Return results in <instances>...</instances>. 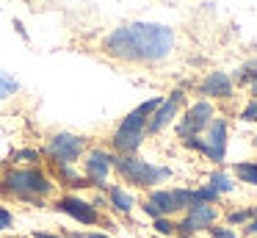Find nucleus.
<instances>
[{
	"label": "nucleus",
	"mask_w": 257,
	"mask_h": 238,
	"mask_svg": "<svg viewBox=\"0 0 257 238\" xmlns=\"http://www.w3.org/2000/svg\"><path fill=\"white\" fill-rule=\"evenodd\" d=\"M0 191L9 194V197L36 202V199L47 197V194L53 191V183L47 180L39 169H14V172H9V175L3 177Z\"/></svg>",
	"instance_id": "obj_2"
},
{
	"label": "nucleus",
	"mask_w": 257,
	"mask_h": 238,
	"mask_svg": "<svg viewBox=\"0 0 257 238\" xmlns=\"http://www.w3.org/2000/svg\"><path fill=\"white\" fill-rule=\"evenodd\" d=\"M111 202L116 210H124V213H130V208H133V197L124 188H111Z\"/></svg>",
	"instance_id": "obj_14"
},
{
	"label": "nucleus",
	"mask_w": 257,
	"mask_h": 238,
	"mask_svg": "<svg viewBox=\"0 0 257 238\" xmlns=\"http://www.w3.org/2000/svg\"><path fill=\"white\" fill-rule=\"evenodd\" d=\"M83 152V138L80 136H72V133H58V136L50 138L47 144V155L56 161L58 166H69L80 158Z\"/></svg>",
	"instance_id": "obj_5"
},
{
	"label": "nucleus",
	"mask_w": 257,
	"mask_h": 238,
	"mask_svg": "<svg viewBox=\"0 0 257 238\" xmlns=\"http://www.w3.org/2000/svg\"><path fill=\"white\" fill-rule=\"evenodd\" d=\"M116 169H119V175H122L127 183H133V186H141V188L155 186V183H163L166 177H172V172H169L166 166L147 164V161L130 158V155H124V158L116 161Z\"/></svg>",
	"instance_id": "obj_4"
},
{
	"label": "nucleus",
	"mask_w": 257,
	"mask_h": 238,
	"mask_svg": "<svg viewBox=\"0 0 257 238\" xmlns=\"http://www.w3.org/2000/svg\"><path fill=\"white\" fill-rule=\"evenodd\" d=\"M210 188H213L216 194H221V191H229V188H232V183H229V177H227V175L216 172V175L210 177Z\"/></svg>",
	"instance_id": "obj_17"
},
{
	"label": "nucleus",
	"mask_w": 257,
	"mask_h": 238,
	"mask_svg": "<svg viewBox=\"0 0 257 238\" xmlns=\"http://www.w3.org/2000/svg\"><path fill=\"white\" fill-rule=\"evenodd\" d=\"M254 141H257V138H254Z\"/></svg>",
	"instance_id": "obj_28"
},
{
	"label": "nucleus",
	"mask_w": 257,
	"mask_h": 238,
	"mask_svg": "<svg viewBox=\"0 0 257 238\" xmlns=\"http://www.w3.org/2000/svg\"><path fill=\"white\" fill-rule=\"evenodd\" d=\"M56 208L64 210L67 216H72V219H78L80 224H97V221H100V216H97L94 205L83 202V199H78V197H61Z\"/></svg>",
	"instance_id": "obj_8"
},
{
	"label": "nucleus",
	"mask_w": 257,
	"mask_h": 238,
	"mask_svg": "<svg viewBox=\"0 0 257 238\" xmlns=\"http://www.w3.org/2000/svg\"><path fill=\"white\" fill-rule=\"evenodd\" d=\"M150 202L161 210V216L174 213V210H183L191 205V191L185 188H166V191H152Z\"/></svg>",
	"instance_id": "obj_6"
},
{
	"label": "nucleus",
	"mask_w": 257,
	"mask_h": 238,
	"mask_svg": "<svg viewBox=\"0 0 257 238\" xmlns=\"http://www.w3.org/2000/svg\"><path fill=\"white\" fill-rule=\"evenodd\" d=\"M12 213H9L6 208H3V205H0V230H9V227H12Z\"/></svg>",
	"instance_id": "obj_19"
},
{
	"label": "nucleus",
	"mask_w": 257,
	"mask_h": 238,
	"mask_svg": "<svg viewBox=\"0 0 257 238\" xmlns=\"http://www.w3.org/2000/svg\"><path fill=\"white\" fill-rule=\"evenodd\" d=\"M34 238H61V235H50V232H34Z\"/></svg>",
	"instance_id": "obj_26"
},
{
	"label": "nucleus",
	"mask_w": 257,
	"mask_h": 238,
	"mask_svg": "<svg viewBox=\"0 0 257 238\" xmlns=\"http://www.w3.org/2000/svg\"><path fill=\"white\" fill-rule=\"evenodd\" d=\"M161 105V100H150V103L139 105L130 116H124V122L119 125L116 136H113V147L119 152H136L144 141V130H147V116H152V111Z\"/></svg>",
	"instance_id": "obj_3"
},
{
	"label": "nucleus",
	"mask_w": 257,
	"mask_h": 238,
	"mask_svg": "<svg viewBox=\"0 0 257 238\" xmlns=\"http://www.w3.org/2000/svg\"><path fill=\"white\" fill-rule=\"evenodd\" d=\"M216 221V208L213 205H191V213L185 216L183 227L185 232H199V230H207V227Z\"/></svg>",
	"instance_id": "obj_11"
},
{
	"label": "nucleus",
	"mask_w": 257,
	"mask_h": 238,
	"mask_svg": "<svg viewBox=\"0 0 257 238\" xmlns=\"http://www.w3.org/2000/svg\"><path fill=\"white\" fill-rule=\"evenodd\" d=\"M199 92L210 94V97H229V94H232V81H229L224 72H213V75L205 77V83H202Z\"/></svg>",
	"instance_id": "obj_13"
},
{
	"label": "nucleus",
	"mask_w": 257,
	"mask_h": 238,
	"mask_svg": "<svg viewBox=\"0 0 257 238\" xmlns=\"http://www.w3.org/2000/svg\"><path fill=\"white\" fill-rule=\"evenodd\" d=\"M144 210H147V213L152 216V219H163V216H161V210H158V208H155V205H152V202H147V205H144Z\"/></svg>",
	"instance_id": "obj_23"
},
{
	"label": "nucleus",
	"mask_w": 257,
	"mask_h": 238,
	"mask_svg": "<svg viewBox=\"0 0 257 238\" xmlns=\"http://www.w3.org/2000/svg\"><path fill=\"white\" fill-rule=\"evenodd\" d=\"M108 169H111V155L94 149V152L89 155V161H86V175H89V180L94 183V186H100L108 177Z\"/></svg>",
	"instance_id": "obj_12"
},
{
	"label": "nucleus",
	"mask_w": 257,
	"mask_h": 238,
	"mask_svg": "<svg viewBox=\"0 0 257 238\" xmlns=\"http://www.w3.org/2000/svg\"><path fill=\"white\" fill-rule=\"evenodd\" d=\"M75 238H108V235H102V232H86V235H75Z\"/></svg>",
	"instance_id": "obj_25"
},
{
	"label": "nucleus",
	"mask_w": 257,
	"mask_h": 238,
	"mask_svg": "<svg viewBox=\"0 0 257 238\" xmlns=\"http://www.w3.org/2000/svg\"><path fill=\"white\" fill-rule=\"evenodd\" d=\"M20 161H36L39 158V152H34V149H23V152H17Z\"/></svg>",
	"instance_id": "obj_21"
},
{
	"label": "nucleus",
	"mask_w": 257,
	"mask_h": 238,
	"mask_svg": "<svg viewBox=\"0 0 257 238\" xmlns=\"http://www.w3.org/2000/svg\"><path fill=\"white\" fill-rule=\"evenodd\" d=\"M243 119H249V122H257V100H251V103L246 105V111H243Z\"/></svg>",
	"instance_id": "obj_20"
},
{
	"label": "nucleus",
	"mask_w": 257,
	"mask_h": 238,
	"mask_svg": "<svg viewBox=\"0 0 257 238\" xmlns=\"http://www.w3.org/2000/svg\"><path fill=\"white\" fill-rule=\"evenodd\" d=\"M14 92H17V81H14V77H9L6 72H0V100L12 97Z\"/></svg>",
	"instance_id": "obj_16"
},
{
	"label": "nucleus",
	"mask_w": 257,
	"mask_h": 238,
	"mask_svg": "<svg viewBox=\"0 0 257 238\" xmlns=\"http://www.w3.org/2000/svg\"><path fill=\"white\" fill-rule=\"evenodd\" d=\"M180 103H183V92H172V97L166 100V103H161L155 111H152V119H150V130L152 133H158V130H163V127L169 125V122L174 119V114H177V108H180Z\"/></svg>",
	"instance_id": "obj_10"
},
{
	"label": "nucleus",
	"mask_w": 257,
	"mask_h": 238,
	"mask_svg": "<svg viewBox=\"0 0 257 238\" xmlns=\"http://www.w3.org/2000/svg\"><path fill=\"white\" fill-rule=\"evenodd\" d=\"M155 230L161 232V235H169V232H174V224L169 219H155Z\"/></svg>",
	"instance_id": "obj_18"
},
{
	"label": "nucleus",
	"mask_w": 257,
	"mask_h": 238,
	"mask_svg": "<svg viewBox=\"0 0 257 238\" xmlns=\"http://www.w3.org/2000/svg\"><path fill=\"white\" fill-rule=\"evenodd\" d=\"M213 122V108H210V103H196V105H191V111L185 114V122L177 127V133L183 138H188V136H196V133L202 130V127H207Z\"/></svg>",
	"instance_id": "obj_7"
},
{
	"label": "nucleus",
	"mask_w": 257,
	"mask_h": 238,
	"mask_svg": "<svg viewBox=\"0 0 257 238\" xmlns=\"http://www.w3.org/2000/svg\"><path fill=\"white\" fill-rule=\"evenodd\" d=\"M235 175H238L240 183L257 186V161H254V164H238V166H235Z\"/></svg>",
	"instance_id": "obj_15"
},
{
	"label": "nucleus",
	"mask_w": 257,
	"mask_h": 238,
	"mask_svg": "<svg viewBox=\"0 0 257 238\" xmlns=\"http://www.w3.org/2000/svg\"><path fill=\"white\" fill-rule=\"evenodd\" d=\"M210 130H207V138L202 144H205V155L213 161H224V152H227V125H224L221 119L210 122Z\"/></svg>",
	"instance_id": "obj_9"
},
{
	"label": "nucleus",
	"mask_w": 257,
	"mask_h": 238,
	"mask_svg": "<svg viewBox=\"0 0 257 238\" xmlns=\"http://www.w3.org/2000/svg\"><path fill=\"white\" fill-rule=\"evenodd\" d=\"M213 238H235V232H229V230H213Z\"/></svg>",
	"instance_id": "obj_24"
},
{
	"label": "nucleus",
	"mask_w": 257,
	"mask_h": 238,
	"mask_svg": "<svg viewBox=\"0 0 257 238\" xmlns=\"http://www.w3.org/2000/svg\"><path fill=\"white\" fill-rule=\"evenodd\" d=\"M251 92H254V94H257V77H254V83H251Z\"/></svg>",
	"instance_id": "obj_27"
},
{
	"label": "nucleus",
	"mask_w": 257,
	"mask_h": 238,
	"mask_svg": "<svg viewBox=\"0 0 257 238\" xmlns=\"http://www.w3.org/2000/svg\"><path fill=\"white\" fill-rule=\"evenodd\" d=\"M174 47L172 28L158 22H130L105 39V53L124 61H158Z\"/></svg>",
	"instance_id": "obj_1"
},
{
	"label": "nucleus",
	"mask_w": 257,
	"mask_h": 238,
	"mask_svg": "<svg viewBox=\"0 0 257 238\" xmlns=\"http://www.w3.org/2000/svg\"><path fill=\"white\" fill-rule=\"evenodd\" d=\"M246 219H249L246 210H240V213H229V221H232V224H240V221H246Z\"/></svg>",
	"instance_id": "obj_22"
}]
</instances>
